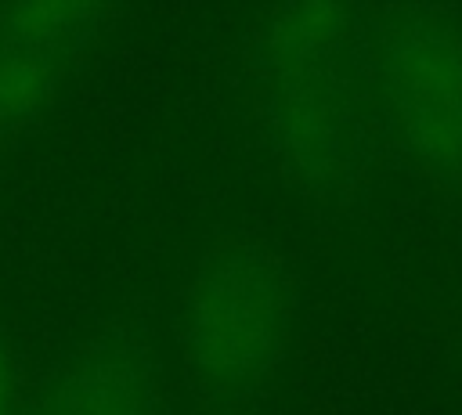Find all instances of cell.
I'll return each mask as SVG.
<instances>
[{
	"label": "cell",
	"mask_w": 462,
	"mask_h": 415,
	"mask_svg": "<svg viewBox=\"0 0 462 415\" xmlns=\"http://www.w3.org/2000/svg\"><path fill=\"white\" fill-rule=\"evenodd\" d=\"M101 22L105 11L94 4H0V141L22 134L51 105Z\"/></svg>",
	"instance_id": "obj_4"
},
{
	"label": "cell",
	"mask_w": 462,
	"mask_h": 415,
	"mask_svg": "<svg viewBox=\"0 0 462 415\" xmlns=\"http://www.w3.org/2000/svg\"><path fill=\"white\" fill-rule=\"evenodd\" d=\"M368 32L386 144L426 180L462 191V22L393 7L372 14Z\"/></svg>",
	"instance_id": "obj_3"
},
{
	"label": "cell",
	"mask_w": 462,
	"mask_h": 415,
	"mask_svg": "<svg viewBox=\"0 0 462 415\" xmlns=\"http://www.w3.org/2000/svg\"><path fill=\"white\" fill-rule=\"evenodd\" d=\"M368 25L372 14L328 0L278 4L253 25L260 126L274 159L307 188L357 184L386 144Z\"/></svg>",
	"instance_id": "obj_1"
},
{
	"label": "cell",
	"mask_w": 462,
	"mask_h": 415,
	"mask_svg": "<svg viewBox=\"0 0 462 415\" xmlns=\"http://www.w3.org/2000/svg\"><path fill=\"white\" fill-rule=\"evenodd\" d=\"M11 411V361H7V350H4V339H0V415Z\"/></svg>",
	"instance_id": "obj_6"
},
{
	"label": "cell",
	"mask_w": 462,
	"mask_h": 415,
	"mask_svg": "<svg viewBox=\"0 0 462 415\" xmlns=\"http://www.w3.org/2000/svg\"><path fill=\"white\" fill-rule=\"evenodd\" d=\"M296 292L285 263L260 242H224L191 274L180 346L195 383L217 401H242L285 361Z\"/></svg>",
	"instance_id": "obj_2"
},
{
	"label": "cell",
	"mask_w": 462,
	"mask_h": 415,
	"mask_svg": "<svg viewBox=\"0 0 462 415\" xmlns=\"http://www.w3.org/2000/svg\"><path fill=\"white\" fill-rule=\"evenodd\" d=\"M159 364L126 332L79 343L43 383L29 415H159Z\"/></svg>",
	"instance_id": "obj_5"
}]
</instances>
